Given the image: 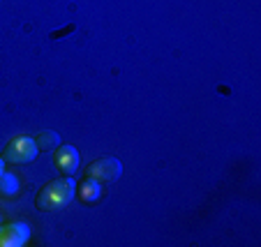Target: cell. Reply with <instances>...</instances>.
Returning a JSON list of instances; mask_svg holds the SVG:
<instances>
[{"mask_svg":"<svg viewBox=\"0 0 261 247\" xmlns=\"http://www.w3.org/2000/svg\"><path fill=\"white\" fill-rule=\"evenodd\" d=\"M74 187H76V183L72 180V176H60V178L51 180V183H46L44 187L37 192V197H35V208L42 210V213L63 210L67 203H72Z\"/></svg>","mask_w":261,"mask_h":247,"instance_id":"1","label":"cell"},{"mask_svg":"<svg viewBox=\"0 0 261 247\" xmlns=\"http://www.w3.org/2000/svg\"><path fill=\"white\" fill-rule=\"evenodd\" d=\"M37 146H35L33 136H25V134H19V136L10 139L3 150V159L10 164H30L35 157H37Z\"/></svg>","mask_w":261,"mask_h":247,"instance_id":"2","label":"cell"},{"mask_svg":"<svg viewBox=\"0 0 261 247\" xmlns=\"http://www.w3.org/2000/svg\"><path fill=\"white\" fill-rule=\"evenodd\" d=\"M86 176L95 178L99 183H116L123 176V164L116 157H99L86 167Z\"/></svg>","mask_w":261,"mask_h":247,"instance_id":"3","label":"cell"},{"mask_svg":"<svg viewBox=\"0 0 261 247\" xmlns=\"http://www.w3.org/2000/svg\"><path fill=\"white\" fill-rule=\"evenodd\" d=\"M54 167L58 169L60 176H74L81 167V155L74 146H58L54 150Z\"/></svg>","mask_w":261,"mask_h":247,"instance_id":"4","label":"cell"},{"mask_svg":"<svg viewBox=\"0 0 261 247\" xmlns=\"http://www.w3.org/2000/svg\"><path fill=\"white\" fill-rule=\"evenodd\" d=\"M30 240V227L25 222H7L0 227V247H21Z\"/></svg>","mask_w":261,"mask_h":247,"instance_id":"5","label":"cell"},{"mask_svg":"<svg viewBox=\"0 0 261 247\" xmlns=\"http://www.w3.org/2000/svg\"><path fill=\"white\" fill-rule=\"evenodd\" d=\"M74 197L79 199L84 206H95L99 201V197H102V183L84 176V180H79L76 187H74Z\"/></svg>","mask_w":261,"mask_h":247,"instance_id":"6","label":"cell"},{"mask_svg":"<svg viewBox=\"0 0 261 247\" xmlns=\"http://www.w3.org/2000/svg\"><path fill=\"white\" fill-rule=\"evenodd\" d=\"M33 139H35V146H37L40 153H54L60 146V136L54 129H42V132H37Z\"/></svg>","mask_w":261,"mask_h":247,"instance_id":"7","label":"cell"},{"mask_svg":"<svg viewBox=\"0 0 261 247\" xmlns=\"http://www.w3.org/2000/svg\"><path fill=\"white\" fill-rule=\"evenodd\" d=\"M19 178H16L14 173H7V171H3L0 173V197L3 199H12V197H16L19 194Z\"/></svg>","mask_w":261,"mask_h":247,"instance_id":"8","label":"cell"},{"mask_svg":"<svg viewBox=\"0 0 261 247\" xmlns=\"http://www.w3.org/2000/svg\"><path fill=\"white\" fill-rule=\"evenodd\" d=\"M3 171H5V159L0 157V173H3Z\"/></svg>","mask_w":261,"mask_h":247,"instance_id":"9","label":"cell"}]
</instances>
